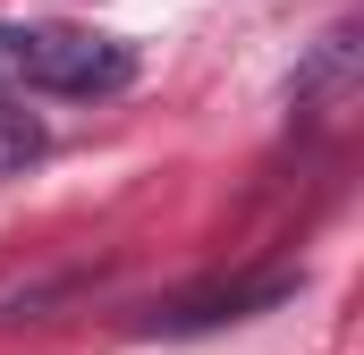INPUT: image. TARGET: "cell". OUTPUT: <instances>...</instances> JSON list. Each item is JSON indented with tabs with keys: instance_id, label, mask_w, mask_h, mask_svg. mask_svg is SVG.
<instances>
[{
	"instance_id": "obj_1",
	"label": "cell",
	"mask_w": 364,
	"mask_h": 355,
	"mask_svg": "<svg viewBox=\"0 0 364 355\" xmlns=\"http://www.w3.org/2000/svg\"><path fill=\"white\" fill-rule=\"evenodd\" d=\"M136 77V51L119 34H85V26H17V93H119Z\"/></svg>"
},
{
	"instance_id": "obj_2",
	"label": "cell",
	"mask_w": 364,
	"mask_h": 355,
	"mask_svg": "<svg viewBox=\"0 0 364 355\" xmlns=\"http://www.w3.org/2000/svg\"><path fill=\"white\" fill-rule=\"evenodd\" d=\"M288 296V279H263V288H229V296H203V305H178V313H161V330H212V322H246V313H263Z\"/></svg>"
},
{
	"instance_id": "obj_3",
	"label": "cell",
	"mask_w": 364,
	"mask_h": 355,
	"mask_svg": "<svg viewBox=\"0 0 364 355\" xmlns=\"http://www.w3.org/2000/svg\"><path fill=\"white\" fill-rule=\"evenodd\" d=\"M43 144H51V136H43V119H34L26 102H9V93H0V178H17L26 161H43Z\"/></svg>"
},
{
	"instance_id": "obj_4",
	"label": "cell",
	"mask_w": 364,
	"mask_h": 355,
	"mask_svg": "<svg viewBox=\"0 0 364 355\" xmlns=\"http://www.w3.org/2000/svg\"><path fill=\"white\" fill-rule=\"evenodd\" d=\"M17 85V26H0V93Z\"/></svg>"
}]
</instances>
